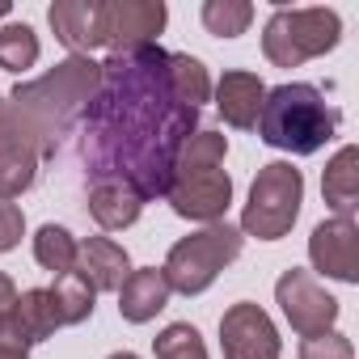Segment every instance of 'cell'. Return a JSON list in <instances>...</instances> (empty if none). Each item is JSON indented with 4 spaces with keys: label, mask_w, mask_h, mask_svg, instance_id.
I'll return each instance as SVG.
<instances>
[{
    "label": "cell",
    "mask_w": 359,
    "mask_h": 359,
    "mask_svg": "<svg viewBox=\"0 0 359 359\" xmlns=\"http://www.w3.org/2000/svg\"><path fill=\"white\" fill-rule=\"evenodd\" d=\"M165 60L161 47L110 55L81 114L85 173L93 182H127L144 203L165 199L177 152L199 131V110L173 93Z\"/></svg>",
    "instance_id": "1"
},
{
    "label": "cell",
    "mask_w": 359,
    "mask_h": 359,
    "mask_svg": "<svg viewBox=\"0 0 359 359\" xmlns=\"http://www.w3.org/2000/svg\"><path fill=\"white\" fill-rule=\"evenodd\" d=\"M97 85H102V64H93L89 55H68L39 81L18 85L0 102V118L13 131H22V140H30L43 161H51L72 123H81Z\"/></svg>",
    "instance_id": "2"
},
{
    "label": "cell",
    "mask_w": 359,
    "mask_h": 359,
    "mask_svg": "<svg viewBox=\"0 0 359 359\" xmlns=\"http://www.w3.org/2000/svg\"><path fill=\"white\" fill-rule=\"evenodd\" d=\"M338 131V110L321 97L317 85L292 81L279 89H266L262 114H258V135L271 148H283L292 156H313L325 148Z\"/></svg>",
    "instance_id": "3"
},
{
    "label": "cell",
    "mask_w": 359,
    "mask_h": 359,
    "mask_svg": "<svg viewBox=\"0 0 359 359\" xmlns=\"http://www.w3.org/2000/svg\"><path fill=\"white\" fill-rule=\"evenodd\" d=\"M241 241H245L241 229H233L224 220H216V224H208V229H199V233H191L182 241H173V250H169V258L161 266L169 292H182V296L208 292L220 279V271L229 262H237Z\"/></svg>",
    "instance_id": "4"
},
{
    "label": "cell",
    "mask_w": 359,
    "mask_h": 359,
    "mask_svg": "<svg viewBox=\"0 0 359 359\" xmlns=\"http://www.w3.org/2000/svg\"><path fill=\"white\" fill-rule=\"evenodd\" d=\"M304 203V177L292 161H271L258 169L254 187H250V203L241 212V237H258V241H279L292 233L296 216Z\"/></svg>",
    "instance_id": "5"
},
{
    "label": "cell",
    "mask_w": 359,
    "mask_h": 359,
    "mask_svg": "<svg viewBox=\"0 0 359 359\" xmlns=\"http://www.w3.org/2000/svg\"><path fill=\"white\" fill-rule=\"evenodd\" d=\"M342 39V22L334 9H275L262 30V55L275 68H300L334 51Z\"/></svg>",
    "instance_id": "6"
},
{
    "label": "cell",
    "mask_w": 359,
    "mask_h": 359,
    "mask_svg": "<svg viewBox=\"0 0 359 359\" xmlns=\"http://www.w3.org/2000/svg\"><path fill=\"white\" fill-rule=\"evenodd\" d=\"M165 199L182 220L216 224V220H224V212L233 203V177L220 165H173Z\"/></svg>",
    "instance_id": "7"
},
{
    "label": "cell",
    "mask_w": 359,
    "mask_h": 359,
    "mask_svg": "<svg viewBox=\"0 0 359 359\" xmlns=\"http://www.w3.org/2000/svg\"><path fill=\"white\" fill-rule=\"evenodd\" d=\"M165 18H169V9L161 0H102L97 5L102 47H110V55L156 47V39L165 30Z\"/></svg>",
    "instance_id": "8"
},
{
    "label": "cell",
    "mask_w": 359,
    "mask_h": 359,
    "mask_svg": "<svg viewBox=\"0 0 359 359\" xmlns=\"http://www.w3.org/2000/svg\"><path fill=\"white\" fill-rule=\"evenodd\" d=\"M275 300H279L287 325H292L296 334H304V338H309V334H325V330H334V321H338V300L317 283L313 271H300V266L283 271L279 283H275Z\"/></svg>",
    "instance_id": "9"
},
{
    "label": "cell",
    "mask_w": 359,
    "mask_h": 359,
    "mask_svg": "<svg viewBox=\"0 0 359 359\" xmlns=\"http://www.w3.org/2000/svg\"><path fill=\"white\" fill-rule=\"evenodd\" d=\"M220 346H224V359H279V351H283L275 321L254 300H241V304L224 309Z\"/></svg>",
    "instance_id": "10"
},
{
    "label": "cell",
    "mask_w": 359,
    "mask_h": 359,
    "mask_svg": "<svg viewBox=\"0 0 359 359\" xmlns=\"http://www.w3.org/2000/svg\"><path fill=\"white\" fill-rule=\"evenodd\" d=\"M309 258L313 271H321L325 279L338 283H359V229L346 216L321 220L309 237Z\"/></svg>",
    "instance_id": "11"
},
{
    "label": "cell",
    "mask_w": 359,
    "mask_h": 359,
    "mask_svg": "<svg viewBox=\"0 0 359 359\" xmlns=\"http://www.w3.org/2000/svg\"><path fill=\"white\" fill-rule=\"evenodd\" d=\"M97 5H102V0H55V5L47 9V22H51L55 39L72 55H89L93 47H102Z\"/></svg>",
    "instance_id": "12"
},
{
    "label": "cell",
    "mask_w": 359,
    "mask_h": 359,
    "mask_svg": "<svg viewBox=\"0 0 359 359\" xmlns=\"http://www.w3.org/2000/svg\"><path fill=\"white\" fill-rule=\"evenodd\" d=\"M76 271L89 279L93 292H118L123 279L131 275V258L110 237H85L76 241Z\"/></svg>",
    "instance_id": "13"
},
{
    "label": "cell",
    "mask_w": 359,
    "mask_h": 359,
    "mask_svg": "<svg viewBox=\"0 0 359 359\" xmlns=\"http://www.w3.org/2000/svg\"><path fill=\"white\" fill-rule=\"evenodd\" d=\"M39 148L30 140H22V131H13L5 118H0V199H18L34 187L39 177Z\"/></svg>",
    "instance_id": "14"
},
{
    "label": "cell",
    "mask_w": 359,
    "mask_h": 359,
    "mask_svg": "<svg viewBox=\"0 0 359 359\" xmlns=\"http://www.w3.org/2000/svg\"><path fill=\"white\" fill-rule=\"evenodd\" d=\"M262 97H266V85H262L254 72H241V68L224 72V76H220V85H216V110H220V114H224V123H229V127H237V131L258 127Z\"/></svg>",
    "instance_id": "15"
},
{
    "label": "cell",
    "mask_w": 359,
    "mask_h": 359,
    "mask_svg": "<svg viewBox=\"0 0 359 359\" xmlns=\"http://www.w3.org/2000/svg\"><path fill=\"white\" fill-rule=\"evenodd\" d=\"M165 304H169V283H165V275H161L156 266L131 271V275L123 279V287H118V313H123V321H131V325L152 321Z\"/></svg>",
    "instance_id": "16"
},
{
    "label": "cell",
    "mask_w": 359,
    "mask_h": 359,
    "mask_svg": "<svg viewBox=\"0 0 359 359\" xmlns=\"http://www.w3.org/2000/svg\"><path fill=\"white\" fill-rule=\"evenodd\" d=\"M321 195L334 208V216L355 220V208H359V148L355 144L338 148L334 161L325 165V173H321Z\"/></svg>",
    "instance_id": "17"
},
{
    "label": "cell",
    "mask_w": 359,
    "mask_h": 359,
    "mask_svg": "<svg viewBox=\"0 0 359 359\" xmlns=\"http://www.w3.org/2000/svg\"><path fill=\"white\" fill-rule=\"evenodd\" d=\"M144 212V199L127 187V182H93L89 187V216L102 229H131Z\"/></svg>",
    "instance_id": "18"
},
{
    "label": "cell",
    "mask_w": 359,
    "mask_h": 359,
    "mask_svg": "<svg viewBox=\"0 0 359 359\" xmlns=\"http://www.w3.org/2000/svg\"><path fill=\"white\" fill-rule=\"evenodd\" d=\"M13 321L22 325V334L30 338V346L55 338V330H60V313H55L51 292H47V287H30V292H22L18 304H13Z\"/></svg>",
    "instance_id": "19"
},
{
    "label": "cell",
    "mask_w": 359,
    "mask_h": 359,
    "mask_svg": "<svg viewBox=\"0 0 359 359\" xmlns=\"http://www.w3.org/2000/svg\"><path fill=\"white\" fill-rule=\"evenodd\" d=\"M51 300H55V313H60V325H81L93 317V300L97 292L89 287V279L81 271H68V275H55V283L47 287Z\"/></svg>",
    "instance_id": "20"
},
{
    "label": "cell",
    "mask_w": 359,
    "mask_h": 359,
    "mask_svg": "<svg viewBox=\"0 0 359 359\" xmlns=\"http://www.w3.org/2000/svg\"><path fill=\"white\" fill-rule=\"evenodd\" d=\"M165 68H169V85H173V93L182 97L187 106L199 110V106L212 97V76H208L203 60H195V55H187V51H169Z\"/></svg>",
    "instance_id": "21"
},
{
    "label": "cell",
    "mask_w": 359,
    "mask_h": 359,
    "mask_svg": "<svg viewBox=\"0 0 359 359\" xmlns=\"http://www.w3.org/2000/svg\"><path fill=\"white\" fill-rule=\"evenodd\" d=\"M34 258H39L43 271L68 275V271H76V237L64 224H43L34 233Z\"/></svg>",
    "instance_id": "22"
},
{
    "label": "cell",
    "mask_w": 359,
    "mask_h": 359,
    "mask_svg": "<svg viewBox=\"0 0 359 359\" xmlns=\"http://www.w3.org/2000/svg\"><path fill=\"white\" fill-rule=\"evenodd\" d=\"M39 64V34L26 22L0 26V68L5 72H26Z\"/></svg>",
    "instance_id": "23"
},
{
    "label": "cell",
    "mask_w": 359,
    "mask_h": 359,
    "mask_svg": "<svg viewBox=\"0 0 359 359\" xmlns=\"http://www.w3.org/2000/svg\"><path fill=\"white\" fill-rule=\"evenodd\" d=\"M250 22H254L250 0H208L203 5V26L216 39H237V34L250 30Z\"/></svg>",
    "instance_id": "24"
},
{
    "label": "cell",
    "mask_w": 359,
    "mask_h": 359,
    "mask_svg": "<svg viewBox=\"0 0 359 359\" xmlns=\"http://www.w3.org/2000/svg\"><path fill=\"white\" fill-rule=\"evenodd\" d=\"M156 359H208V346L199 338V330L191 321H173L152 338Z\"/></svg>",
    "instance_id": "25"
},
{
    "label": "cell",
    "mask_w": 359,
    "mask_h": 359,
    "mask_svg": "<svg viewBox=\"0 0 359 359\" xmlns=\"http://www.w3.org/2000/svg\"><path fill=\"white\" fill-rule=\"evenodd\" d=\"M224 156H229V135L199 127L195 135H187V144H182L173 165H224Z\"/></svg>",
    "instance_id": "26"
},
{
    "label": "cell",
    "mask_w": 359,
    "mask_h": 359,
    "mask_svg": "<svg viewBox=\"0 0 359 359\" xmlns=\"http://www.w3.org/2000/svg\"><path fill=\"white\" fill-rule=\"evenodd\" d=\"M300 359H355V346L346 334L325 330V334H309L300 342Z\"/></svg>",
    "instance_id": "27"
},
{
    "label": "cell",
    "mask_w": 359,
    "mask_h": 359,
    "mask_svg": "<svg viewBox=\"0 0 359 359\" xmlns=\"http://www.w3.org/2000/svg\"><path fill=\"white\" fill-rule=\"evenodd\" d=\"M22 233H26V216L13 199H0V254H9L22 245Z\"/></svg>",
    "instance_id": "28"
},
{
    "label": "cell",
    "mask_w": 359,
    "mask_h": 359,
    "mask_svg": "<svg viewBox=\"0 0 359 359\" xmlns=\"http://www.w3.org/2000/svg\"><path fill=\"white\" fill-rule=\"evenodd\" d=\"M0 359H30V338L13 321V313L0 321Z\"/></svg>",
    "instance_id": "29"
},
{
    "label": "cell",
    "mask_w": 359,
    "mask_h": 359,
    "mask_svg": "<svg viewBox=\"0 0 359 359\" xmlns=\"http://www.w3.org/2000/svg\"><path fill=\"white\" fill-rule=\"evenodd\" d=\"M13 304H18V287H13V279L5 271H0V321L13 313Z\"/></svg>",
    "instance_id": "30"
},
{
    "label": "cell",
    "mask_w": 359,
    "mask_h": 359,
    "mask_svg": "<svg viewBox=\"0 0 359 359\" xmlns=\"http://www.w3.org/2000/svg\"><path fill=\"white\" fill-rule=\"evenodd\" d=\"M110 359H140V355H135V351H114Z\"/></svg>",
    "instance_id": "31"
},
{
    "label": "cell",
    "mask_w": 359,
    "mask_h": 359,
    "mask_svg": "<svg viewBox=\"0 0 359 359\" xmlns=\"http://www.w3.org/2000/svg\"><path fill=\"white\" fill-rule=\"evenodd\" d=\"M9 18V0H0V22H5Z\"/></svg>",
    "instance_id": "32"
}]
</instances>
